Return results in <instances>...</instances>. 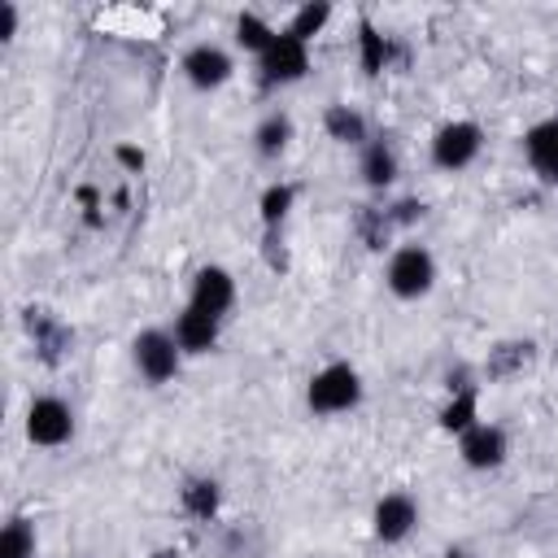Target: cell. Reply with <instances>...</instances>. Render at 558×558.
I'll list each match as a JSON object with an SVG mask.
<instances>
[{"instance_id": "obj_24", "label": "cell", "mask_w": 558, "mask_h": 558, "mask_svg": "<svg viewBox=\"0 0 558 558\" xmlns=\"http://www.w3.org/2000/svg\"><path fill=\"white\" fill-rule=\"evenodd\" d=\"M153 558H179V554H174V549H161V554H153Z\"/></svg>"}, {"instance_id": "obj_11", "label": "cell", "mask_w": 558, "mask_h": 558, "mask_svg": "<svg viewBox=\"0 0 558 558\" xmlns=\"http://www.w3.org/2000/svg\"><path fill=\"white\" fill-rule=\"evenodd\" d=\"M523 148H527V161L541 179L558 183V118L549 122H536L527 135H523Z\"/></svg>"}, {"instance_id": "obj_14", "label": "cell", "mask_w": 558, "mask_h": 558, "mask_svg": "<svg viewBox=\"0 0 558 558\" xmlns=\"http://www.w3.org/2000/svg\"><path fill=\"white\" fill-rule=\"evenodd\" d=\"M327 131H331V140H340V144H362V140H366V122H362V113H353L349 105H331V109H327Z\"/></svg>"}, {"instance_id": "obj_6", "label": "cell", "mask_w": 558, "mask_h": 558, "mask_svg": "<svg viewBox=\"0 0 558 558\" xmlns=\"http://www.w3.org/2000/svg\"><path fill=\"white\" fill-rule=\"evenodd\" d=\"M310 70V52H305V39L279 31L275 44L262 52V78L266 83H296L301 74Z\"/></svg>"}, {"instance_id": "obj_3", "label": "cell", "mask_w": 558, "mask_h": 558, "mask_svg": "<svg viewBox=\"0 0 558 558\" xmlns=\"http://www.w3.org/2000/svg\"><path fill=\"white\" fill-rule=\"evenodd\" d=\"M131 353H135V366H140V375H144L148 384H166V379H174V371H179V353H183V349H179L174 336L148 327V331L135 336Z\"/></svg>"}, {"instance_id": "obj_13", "label": "cell", "mask_w": 558, "mask_h": 558, "mask_svg": "<svg viewBox=\"0 0 558 558\" xmlns=\"http://www.w3.org/2000/svg\"><path fill=\"white\" fill-rule=\"evenodd\" d=\"M362 179H366L371 187H388V183L397 179V153H392L384 140H375V144L362 148Z\"/></svg>"}, {"instance_id": "obj_8", "label": "cell", "mask_w": 558, "mask_h": 558, "mask_svg": "<svg viewBox=\"0 0 558 558\" xmlns=\"http://www.w3.org/2000/svg\"><path fill=\"white\" fill-rule=\"evenodd\" d=\"M375 536L384 541V545H397V541H405L410 532H414V523H418V506L405 497V493H388L379 506H375Z\"/></svg>"}, {"instance_id": "obj_10", "label": "cell", "mask_w": 558, "mask_h": 558, "mask_svg": "<svg viewBox=\"0 0 558 558\" xmlns=\"http://www.w3.org/2000/svg\"><path fill=\"white\" fill-rule=\"evenodd\" d=\"M462 462L475 466V471H493L506 462V432L501 427H488V423H475L462 432Z\"/></svg>"}, {"instance_id": "obj_23", "label": "cell", "mask_w": 558, "mask_h": 558, "mask_svg": "<svg viewBox=\"0 0 558 558\" xmlns=\"http://www.w3.org/2000/svg\"><path fill=\"white\" fill-rule=\"evenodd\" d=\"M445 558H471V554H462V549H449V554H445Z\"/></svg>"}, {"instance_id": "obj_21", "label": "cell", "mask_w": 558, "mask_h": 558, "mask_svg": "<svg viewBox=\"0 0 558 558\" xmlns=\"http://www.w3.org/2000/svg\"><path fill=\"white\" fill-rule=\"evenodd\" d=\"M292 196H296V192H292L288 183H275V187H266V196H262V222H266V227L283 222V214H288Z\"/></svg>"}, {"instance_id": "obj_18", "label": "cell", "mask_w": 558, "mask_h": 558, "mask_svg": "<svg viewBox=\"0 0 558 558\" xmlns=\"http://www.w3.org/2000/svg\"><path fill=\"white\" fill-rule=\"evenodd\" d=\"M275 35H279V31H270V26H266L262 17H253V13H244V17L235 22V39H240L244 48H253L257 57H262V52L275 44Z\"/></svg>"}, {"instance_id": "obj_15", "label": "cell", "mask_w": 558, "mask_h": 558, "mask_svg": "<svg viewBox=\"0 0 558 558\" xmlns=\"http://www.w3.org/2000/svg\"><path fill=\"white\" fill-rule=\"evenodd\" d=\"M257 153L262 157H279L283 148H288V140H292V122H288V113H270L262 126H257Z\"/></svg>"}, {"instance_id": "obj_4", "label": "cell", "mask_w": 558, "mask_h": 558, "mask_svg": "<svg viewBox=\"0 0 558 558\" xmlns=\"http://www.w3.org/2000/svg\"><path fill=\"white\" fill-rule=\"evenodd\" d=\"M26 436H31L35 445H44V449L65 445V440L74 436V414H70V405H65L61 397H35L31 410H26Z\"/></svg>"}, {"instance_id": "obj_17", "label": "cell", "mask_w": 558, "mask_h": 558, "mask_svg": "<svg viewBox=\"0 0 558 558\" xmlns=\"http://www.w3.org/2000/svg\"><path fill=\"white\" fill-rule=\"evenodd\" d=\"M0 558H35V527L26 519H9L0 532Z\"/></svg>"}, {"instance_id": "obj_16", "label": "cell", "mask_w": 558, "mask_h": 558, "mask_svg": "<svg viewBox=\"0 0 558 558\" xmlns=\"http://www.w3.org/2000/svg\"><path fill=\"white\" fill-rule=\"evenodd\" d=\"M440 427H445V432H466V427H475V388L458 384V397L440 410Z\"/></svg>"}, {"instance_id": "obj_22", "label": "cell", "mask_w": 558, "mask_h": 558, "mask_svg": "<svg viewBox=\"0 0 558 558\" xmlns=\"http://www.w3.org/2000/svg\"><path fill=\"white\" fill-rule=\"evenodd\" d=\"M384 57H388L384 35H375V31L362 22V70H366V74H379V70H384Z\"/></svg>"}, {"instance_id": "obj_19", "label": "cell", "mask_w": 558, "mask_h": 558, "mask_svg": "<svg viewBox=\"0 0 558 558\" xmlns=\"http://www.w3.org/2000/svg\"><path fill=\"white\" fill-rule=\"evenodd\" d=\"M183 506H187L196 519H209V514L218 510V484H214V480H192V484L183 488Z\"/></svg>"}, {"instance_id": "obj_1", "label": "cell", "mask_w": 558, "mask_h": 558, "mask_svg": "<svg viewBox=\"0 0 558 558\" xmlns=\"http://www.w3.org/2000/svg\"><path fill=\"white\" fill-rule=\"evenodd\" d=\"M357 401H362V379H357V371H353L349 362L323 366V371L310 379V388H305V405H310L314 414H344V410H353Z\"/></svg>"}, {"instance_id": "obj_9", "label": "cell", "mask_w": 558, "mask_h": 558, "mask_svg": "<svg viewBox=\"0 0 558 558\" xmlns=\"http://www.w3.org/2000/svg\"><path fill=\"white\" fill-rule=\"evenodd\" d=\"M183 74L192 87L209 92V87H222L231 78V57L218 48V44H196L187 57H183Z\"/></svg>"}, {"instance_id": "obj_20", "label": "cell", "mask_w": 558, "mask_h": 558, "mask_svg": "<svg viewBox=\"0 0 558 558\" xmlns=\"http://www.w3.org/2000/svg\"><path fill=\"white\" fill-rule=\"evenodd\" d=\"M327 17H331V4H305V9L292 17L288 35H296V39H305V44H310V35H318V31L327 26Z\"/></svg>"}, {"instance_id": "obj_5", "label": "cell", "mask_w": 558, "mask_h": 558, "mask_svg": "<svg viewBox=\"0 0 558 558\" xmlns=\"http://www.w3.org/2000/svg\"><path fill=\"white\" fill-rule=\"evenodd\" d=\"M480 144H484V131H480L475 122H449V126H440L436 140H432V161H436L440 170H462V166L475 161Z\"/></svg>"}, {"instance_id": "obj_12", "label": "cell", "mask_w": 558, "mask_h": 558, "mask_svg": "<svg viewBox=\"0 0 558 558\" xmlns=\"http://www.w3.org/2000/svg\"><path fill=\"white\" fill-rule=\"evenodd\" d=\"M218 323L222 318H214V314H201V310H183L179 314V323H174V340H179V349L183 353H205V349H214V340H218Z\"/></svg>"}, {"instance_id": "obj_2", "label": "cell", "mask_w": 558, "mask_h": 558, "mask_svg": "<svg viewBox=\"0 0 558 558\" xmlns=\"http://www.w3.org/2000/svg\"><path fill=\"white\" fill-rule=\"evenodd\" d=\"M432 283H436V262H432V253H427L423 244H405V248L392 253V262H388V288H392L401 301L427 296Z\"/></svg>"}, {"instance_id": "obj_7", "label": "cell", "mask_w": 558, "mask_h": 558, "mask_svg": "<svg viewBox=\"0 0 558 558\" xmlns=\"http://www.w3.org/2000/svg\"><path fill=\"white\" fill-rule=\"evenodd\" d=\"M231 301H235V279H231L222 266L196 270V279H192V310L222 318V314L231 310Z\"/></svg>"}]
</instances>
